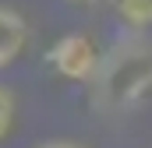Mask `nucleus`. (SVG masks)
<instances>
[{"label":"nucleus","instance_id":"obj_4","mask_svg":"<svg viewBox=\"0 0 152 148\" xmlns=\"http://www.w3.org/2000/svg\"><path fill=\"white\" fill-rule=\"evenodd\" d=\"M113 11L131 25V28L152 25V0H113Z\"/></svg>","mask_w":152,"mask_h":148},{"label":"nucleus","instance_id":"obj_7","mask_svg":"<svg viewBox=\"0 0 152 148\" xmlns=\"http://www.w3.org/2000/svg\"><path fill=\"white\" fill-rule=\"evenodd\" d=\"M67 4H96V0H67Z\"/></svg>","mask_w":152,"mask_h":148},{"label":"nucleus","instance_id":"obj_2","mask_svg":"<svg viewBox=\"0 0 152 148\" xmlns=\"http://www.w3.org/2000/svg\"><path fill=\"white\" fill-rule=\"evenodd\" d=\"M46 60H50V67L57 74H64L71 81H92L96 71H99L103 53L96 49V42L88 36H64L50 46Z\"/></svg>","mask_w":152,"mask_h":148},{"label":"nucleus","instance_id":"obj_5","mask_svg":"<svg viewBox=\"0 0 152 148\" xmlns=\"http://www.w3.org/2000/svg\"><path fill=\"white\" fill-rule=\"evenodd\" d=\"M11 120H14V95L7 88H0V138L11 131Z\"/></svg>","mask_w":152,"mask_h":148},{"label":"nucleus","instance_id":"obj_1","mask_svg":"<svg viewBox=\"0 0 152 148\" xmlns=\"http://www.w3.org/2000/svg\"><path fill=\"white\" fill-rule=\"evenodd\" d=\"M99 110H127L152 88V46L142 39H124L103 53L99 71L88 81Z\"/></svg>","mask_w":152,"mask_h":148},{"label":"nucleus","instance_id":"obj_6","mask_svg":"<svg viewBox=\"0 0 152 148\" xmlns=\"http://www.w3.org/2000/svg\"><path fill=\"white\" fill-rule=\"evenodd\" d=\"M39 148H81V145H75V141H42Z\"/></svg>","mask_w":152,"mask_h":148},{"label":"nucleus","instance_id":"obj_3","mask_svg":"<svg viewBox=\"0 0 152 148\" xmlns=\"http://www.w3.org/2000/svg\"><path fill=\"white\" fill-rule=\"evenodd\" d=\"M25 42H28V25H25V18H21L18 11H11V7H0V67L14 64V60L21 57Z\"/></svg>","mask_w":152,"mask_h":148}]
</instances>
